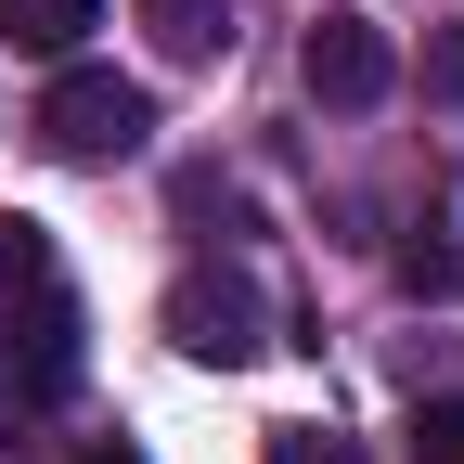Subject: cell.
<instances>
[{"mask_svg": "<svg viewBox=\"0 0 464 464\" xmlns=\"http://www.w3.org/2000/svg\"><path fill=\"white\" fill-rule=\"evenodd\" d=\"M0 374L26 387V413L78 387V297L39 219H0Z\"/></svg>", "mask_w": 464, "mask_h": 464, "instance_id": "6da1fadb", "label": "cell"}, {"mask_svg": "<svg viewBox=\"0 0 464 464\" xmlns=\"http://www.w3.org/2000/svg\"><path fill=\"white\" fill-rule=\"evenodd\" d=\"M39 142L65 155V168H116V155L155 142V91L116 78V65H65V78L39 91Z\"/></svg>", "mask_w": 464, "mask_h": 464, "instance_id": "7a4b0ae2", "label": "cell"}, {"mask_svg": "<svg viewBox=\"0 0 464 464\" xmlns=\"http://www.w3.org/2000/svg\"><path fill=\"white\" fill-rule=\"evenodd\" d=\"M168 348H181V362H207V374L258 362V284L232 271V258H194L181 284H168Z\"/></svg>", "mask_w": 464, "mask_h": 464, "instance_id": "3957f363", "label": "cell"}, {"mask_svg": "<svg viewBox=\"0 0 464 464\" xmlns=\"http://www.w3.org/2000/svg\"><path fill=\"white\" fill-rule=\"evenodd\" d=\"M297 78H310V103L362 116V103H387V91H400V52H387V26H374V14H323V26L297 39Z\"/></svg>", "mask_w": 464, "mask_h": 464, "instance_id": "277c9868", "label": "cell"}, {"mask_svg": "<svg viewBox=\"0 0 464 464\" xmlns=\"http://www.w3.org/2000/svg\"><path fill=\"white\" fill-rule=\"evenodd\" d=\"M130 14H142V39L168 65H219L232 52V0H130Z\"/></svg>", "mask_w": 464, "mask_h": 464, "instance_id": "5b68a950", "label": "cell"}, {"mask_svg": "<svg viewBox=\"0 0 464 464\" xmlns=\"http://www.w3.org/2000/svg\"><path fill=\"white\" fill-rule=\"evenodd\" d=\"M91 26H103V0H0V39H14V52H39V65H65Z\"/></svg>", "mask_w": 464, "mask_h": 464, "instance_id": "8992f818", "label": "cell"}, {"mask_svg": "<svg viewBox=\"0 0 464 464\" xmlns=\"http://www.w3.org/2000/svg\"><path fill=\"white\" fill-rule=\"evenodd\" d=\"M400 284H413V297H464V246H439V219H413V246H400Z\"/></svg>", "mask_w": 464, "mask_h": 464, "instance_id": "52a82bcc", "label": "cell"}, {"mask_svg": "<svg viewBox=\"0 0 464 464\" xmlns=\"http://www.w3.org/2000/svg\"><path fill=\"white\" fill-rule=\"evenodd\" d=\"M413 464H464V400H413Z\"/></svg>", "mask_w": 464, "mask_h": 464, "instance_id": "ba28073f", "label": "cell"}, {"mask_svg": "<svg viewBox=\"0 0 464 464\" xmlns=\"http://www.w3.org/2000/svg\"><path fill=\"white\" fill-rule=\"evenodd\" d=\"M258 464H362V451H348L335 426H271V451Z\"/></svg>", "mask_w": 464, "mask_h": 464, "instance_id": "9c48e42d", "label": "cell"}, {"mask_svg": "<svg viewBox=\"0 0 464 464\" xmlns=\"http://www.w3.org/2000/svg\"><path fill=\"white\" fill-rule=\"evenodd\" d=\"M426 91H439V103H464V26H439V39H426Z\"/></svg>", "mask_w": 464, "mask_h": 464, "instance_id": "30bf717a", "label": "cell"}, {"mask_svg": "<svg viewBox=\"0 0 464 464\" xmlns=\"http://www.w3.org/2000/svg\"><path fill=\"white\" fill-rule=\"evenodd\" d=\"M78 464H142V439H91V451H78Z\"/></svg>", "mask_w": 464, "mask_h": 464, "instance_id": "8fae6325", "label": "cell"}]
</instances>
